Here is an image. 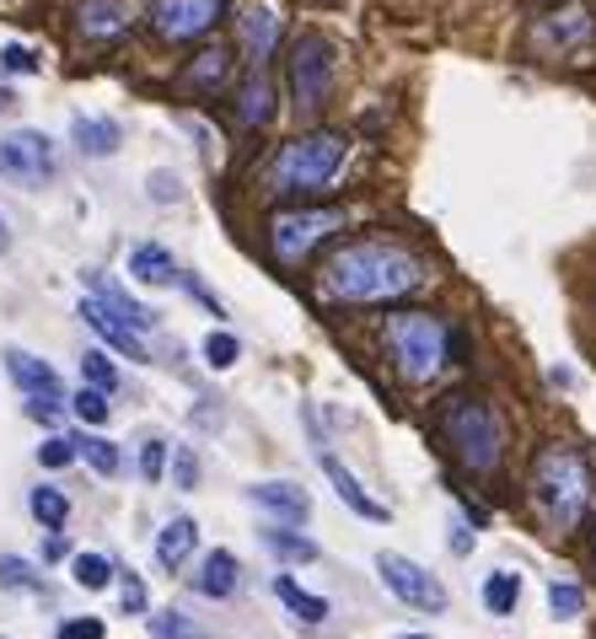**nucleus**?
Wrapping results in <instances>:
<instances>
[{
	"label": "nucleus",
	"mask_w": 596,
	"mask_h": 639,
	"mask_svg": "<svg viewBox=\"0 0 596 639\" xmlns=\"http://www.w3.org/2000/svg\"><path fill=\"white\" fill-rule=\"evenodd\" d=\"M419 280H425V264L403 242L387 237L344 242L318 269V290L339 307H387V301H403L408 290H419Z\"/></svg>",
	"instance_id": "nucleus-1"
},
{
	"label": "nucleus",
	"mask_w": 596,
	"mask_h": 639,
	"mask_svg": "<svg viewBox=\"0 0 596 639\" xmlns=\"http://www.w3.org/2000/svg\"><path fill=\"white\" fill-rule=\"evenodd\" d=\"M532 511L543 516L549 532H575L581 521L592 516V500H596V468L592 457L575 446V440H549L532 462Z\"/></svg>",
	"instance_id": "nucleus-2"
},
{
	"label": "nucleus",
	"mask_w": 596,
	"mask_h": 639,
	"mask_svg": "<svg viewBox=\"0 0 596 639\" xmlns=\"http://www.w3.org/2000/svg\"><path fill=\"white\" fill-rule=\"evenodd\" d=\"M350 161V140L333 135V129H312V135H296L285 140L269 161V194L279 200H312V194H328L333 178L344 172Z\"/></svg>",
	"instance_id": "nucleus-3"
},
{
	"label": "nucleus",
	"mask_w": 596,
	"mask_h": 639,
	"mask_svg": "<svg viewBox=\"0 0 596 639\" xmlns=\"http://www.w3.org/2000/svg\"><path fill=\"white\" fill-rule=\"evenodd\" d=\"M440 436L451 446V457L468 468V473H494L500 457H505V430H500V414L473 393H457V398L440 408Z\"/></svg>",
	"instance_id": "nucleus-4"
},
{
	"label": "nucleus",
	"mask_w": 596,
	"mask_h": 639,
	"mask_svg": "<svg viewBox=\"0 0 596 639\" xmlns=\"http://www.w3.org/2000/svg\"><path fill=\"white\" fill-rule=\"evenodd\" d=\"M382 344L403 382H436L446 365V322L430 312H393L382 322Z\"/></svg>",
	"instance_id": "nucleus-5"
},
{
	"label": "nucleus",
	"mask_w": 596,
	"mask_h": 639,
	"mask_svg": "<svg viewBox=\"0 0 596 639\" xmlns=\"http://www.w3.org/2000/svg\"><path fill=\"white\" fill-rule=\"evenodd\" d=\"M339 226H344V210H322V204L279 210L275 221H269V253H275V264L296 269V264H307L312 247H318L322 237H333Z\"/></svg>",
	"instance_id": "nucleus-6"
},
{
	"label": "nucleus",
	"mask_w": 596,
	"mask_h": 639,
	"mask_svg": "<svg viewBox=\"0 0 596 639\" xmlns=\"http://www.w3.org/2000/svg\"><path fill=\"white\" fill-rule=\"evenodd\" d=\"M290 92L301 114H322V103L333 97V43L322 33H301L290 43Z\"/></svg>",
	"instance_id": "nucleus-7"
},
{
	"label": "nucleus",
	"mask_w": 596,
	"mask_h": 639,
	"mask_svg": "<svg viewBox=\"0 0 596 639\" xmlns=\"http://www.w3.org/2000/svg\"><path fill=\"white\" fill-rule=\"evenodd\" d=\"M596 43V17L586 6H554L532 22V49L549 60H581Z\"/></svg>",
	"instance_id": "nucleus-8"
},
{
	"label": "nucleus",
	"mask_w": 596,
	"mask_h": 639,
	"mask_svg": "<svg viewBox=\"0 0 596 639\" xmlns=\"http://www.w3.org/2000/svg\"><path fill=\"white\" fill-rule=\"evenodd\" d=\"M60 172V151H54V140L39 135V129H17V135H6L0 140V178L6 183H22V189H39Z\"/></svg>",
	"instance_id": "nucleus-9"
},
{
	"label": "nucleus",
	"mask_w": 596,
	"mask_h": 639,
	"mask_svg": "<svg viewBox=\"0 0 596 639\" xmlns=\"http://www.w3.org/2000/svg\"><path fill=\"white\" fill-rule=\"evenodd\" d=\"M226 17V0H151V28L167 43H194Z\"/></svg>",
	"instance_id": "nucleus-10"
},
{
	"label": "nucleus",
	"mask_w": 596,
	"mask_h": 639,
	"mask_svg": "<svg viewBox=\"0 0 596 639\" xmlns=\"http://www.w3.org/2000/svg\"><path fill=\"white\" fill-rule=\"evenodd\" d=\"M376 575H382V586H387L397 601H408V607H419V613H440V607H446V592H440V581L425 564L403 560V554H376Z\"/></svg>",
	"instance_id": "nucleus-11"
},
{
	"label": "nucleus",
	"mask_w": 596,
	"mask_h": 639,
	"mask_svg": "<svg viewBox=\"0 0 596 639\" xmlns=\"http://www.w3.org/2000/svg\"><path fill=\"white\" fill-rule=\"evenodd\" d=\"M279 33H285V17H279V6H269V0H247L237 11V39L253 65H264V60L275 54Z\"/></svg>",
	"instance_id": "nucleus-12"
},
{
	"label": "nucleus",
	"mask_w": 596,
	"mask_h": 639,
	"mask_svg": "<svg viewBox=\"0 0 596 639\" xmlns=\"http://www.w3.org/2000/svg\"><path fill=\"white\" fill-rule=\"evenodd\" d=\"M6 371H11V382H17L28 398H43V403L65 398V387H60L54 365H49V360H39V355H28V350H6Z\"/></svg>",
	"instance_id": "nucleus-13"
},
{
	"label": "nucleus",
	"mask_w": 596,
	"mask_h": 639,
	"mask_svg": "<svg viewBox=\"0 0 596 639\" xmlns=\"http://www.w3.org/2000/svg\"><path fill=\"white\" fill-rule=\"evenodd\" d=\"M226 81H232V54H226L221 43H215V49H199L194 60L178 71V86L194 92V97H215Z\"/></svg>",
	"instance_id": "nucleus-14"
},
{
	"label": "nucleus",
	"mask_w": 596,
	"mask_h": 639,
	"mask_svg": "<svg viewBox=\"0 0 596 639\" xmlns=\"http://www.w3.org/2000/svg\"><path fill=\"white\" fill-rule=\"evenodd\" d=\"M81 318L92 322V328H97L114 350H124L129 360H151V355H146V344H140V333H135V328H129V322H124L103 296H86V301H81Z\"/></svg>",
	"instance_id": "nucleus-15"
},
{
	"label": "nucleus",
	"mask_w": 596,
	"mask_h": 639,
	"mask_svg": "<svg viewBox=\"0 0 596 639\" xmlns=\"http://www.w3.org/2000/svg\"><path fill=\"white\" fill-rule=\"evenodd\" d=\"M275 119V81L264 65H253L247 81L237 86V124L242 129H264V124Z\"/></svg>",
	"instance_id": "nucleus-16"
},
{
	"label": "nucleus",
	"mask_w": 596,
	"mask_h": 639,
	"mask_svg": "<svg viewBox=\"0 0 596 639\" xmlns=\"http://www.w3.org/2000/svg\"><path fill=\"white\" fill-rule=\"evenodd\" d=\"M318 462H322V473H328V483H333V494L355 511V516H365V521H387V505L382 500H371L365 489H360V479L333 457V451H318Z\"/></svg>",
	"instance_id": "nucleus-17"
},
{
	"label": "nucleus",
	"mask_w": 596,
	"mask_h": 639,
	"mask_svg": "<svg viewBox=\"0 0 596 639\" xmlns=\"http://www.w3.org/2000/svg\"><path fill=\"white\" fill-rule=\"evenodd\" d=\"M247 500H253L258 511H275L279 521H301L307 511H312V494H307L301 483H290V479L253 483V489H247Z\"/></svg>",
	"instance_id": "nucleus-18"
},
{
	"label": "nucleus",
	"mask_w": 596,
	"mask_h": 639,
	"mask_svg": "<svg viewBox=\"0 0 596 639\" xmlns=\"http://www.w3.org/2000/svg\"><path fill=\"white\" fill-rule=\"evenodd\" d=\"M71 140H76L81 157L108 161V157H119L124 129L114 119H97V114H76V119H71Z\"/></svg>",
	"instance_id": "nucleus-19"
},
{
	"label": "nucleus",
	"mask_w": 596,
	"mask_h": 639,
	"mask_svg": "<svg viewBox=\"0 0 596 639\" xmlns=\"http://www.w3.org/2000/svg\"><path fill=\"white\" fill-rule=\"evenodd\" d=\"M194 549H199V526L194 516H172L167 526L157 532V564L172 575V569H183V564L194 560Z\"/></svg>",
	"instance_id": "nucleus-20"
},
{
	"label": "nucleus",
	"mask_w": 596,
	"mask_h": 639,
	"mask_svg": "<svg viewBox=\"0 0 596 639\" xmlns=\"http://www.w3.org/2000/svg\"><path fill=\"white\" fill-rule=\"evenodd\" d=\"M81 39L92 43H119L129 33V11H119L114 0H81Z\"/></svg>",
	"instance_id": "nucleus-21"
},
{
	"label": "nucleus",
	"mask_w": 596,
	"mask_h": 639,
	"mask_svg": "<svg viewBox=\"0 0 596 639\" xmlns=\"http://www.w3.org/2000/svg\"><path fill=\"white\" fill-rule=\"evenodd\" d=\"M237 554L232 549H215V554H204V564L194 569V592L199 597H215V601H226L232 592H237Z\"/></svg>",
	"instance_id": "nucleus-22"
},
{
	"label": "nucleus",
	"mask_w": 596,
	"mask_h": 639,
	"mask_svg": "<svg viewBox=\"0 0 596 639\" xmlns=\"http://www.w3.org/2000/svg\"><path fill=\"white\" fill-rule=\"evenodd\" d=\"M129 280H140V285H172V280H178V258H172L161 242H140V247L129 253Z\"/></svg>",
	"instance_id": "nucleus-23"
},
{
	"label": "nucleus",
	"mask_w": 596,
	"mask_h": 639,
	"mask_svg": "<svg viewBox=\"0 0 596 639\" xmlns=\"http://www.w3.org/2000/svg\"><path fill=\"white\" fill-rule=\"evenodd\" d=\"M92 290H97V296H103V301H108V307H114V312H119V318L129 322L135 333H146V328H157V312H151L146 301H129V296H124V290H119V285H114V280H103V275H92Z\"/></svg>",
	"instance_id": "nucleus-24"
},
{
	"label": "nucleus",
	"mask_w": 596,
	"mask_h": 639,
	"mask_svg": "<svg viewBox=\"0 0 596 639\" xmlns=\"http://www.w3.org/2000/svg\"><path fill=\"white\" fill-rule=\"evenodd\" d=\"M264 549L279 554L285 564H312L318 560V543L301 537V532H290V526H264Z\"/></svg>",
	"instance_id": "nucleus-25"
},
{
	"label": "nucleus",
	"mask_w": 596,
	"mask_h": 639,
	"mask_svg": "<svg viewBox=\"0 0 596 639\" xmlns=\"http://www.w3.org/2000/svg\"><path fill=\"white\" fill-rule=\"evenodd\" d=\"M275 597L285 601V607H290V613H296L301 624H312V629H318V624H328V601L312 597V592H301V586H296L290 575H279V581H275Z\"/></svg>",
	"instance_id": "nucleus-26"
},
{
	"label": "nucleus",
	"mask_w": 596,
	"mask_h": 639,
	"mask_svg": "<svg viewBox=\"0 0 596 639\" xmlns=\"http://www.w3.org/2000/svg\"><path fill=\"white\" fill-rule=\"evenodd\" d=\"M521 601V581L511 575V569H494L489 581H483V607L494 613V618H511Z\"/></svg>",
	"instance_id": "nucleus-27"
},
{
	"label": "nucleus",
	"mask_w": 596,
	"mask_h": 639,
	"mask_svg": "<svg viewBox=\"0 0 596 639\" xmlns=\"http://www.w3.org/2000/svg\"><path fill=\"white\" fill-rule=\"evenodd\" d=\"M71 581L81 592H103V586H114V560L108 554H76L71 560Z\"/></svg>",
	"instance_id": "nucleus-28"
},
{
	"label": "nucleus",
	"mask_w": 596,
	"mask_h": 639,
	"mask_svg": "<svg viewBox=\"0 0 596 639\" xmlns=\"http://www.w3.org/2000/svg\"><path fill=\"white\" fill-rule=\"evenodd\" d=\"M28 505H33V516H39L49 532H60V526H65V516H71V500H65L60 489H49V483H39V489L28 494Z\"/></svg>",
	"instance_id": "nucleus-29"
},
{
	"label": "nucleus",
	"mask_w": 596,
	"mask_h": 639,
	"mask_svg": "<svg viewBox=\"0 0 596 639\" xmlns=\"http://www.w3.org/2000/svg\"><path fill=\"white\" fill-rule=\"evenodd\" d=\"M76 457H86L103 479H114V473H119V446H114V440H103V436L76 440Z\"/></svg>",
	"instance_id": "nucleus-30"
},
{
	"label": "nucleus",
	"mask_w": 596,
	"mask_h": 639,
	"mask_svg": "<svg viewBox=\"0 0 596 639\" xmlns=\"http://www.w3.org/2000/svg\"><path fill=\"white\" fill-rule=\"evenodd\" d=\"M81 382H86V387L114 393V387H119V371L108 365V355H103V350H86V355H81Z\"/></svg>",
	"instance_id": "nucleus-31"
},
{
	"label": "nucleus",
	"mask_w": 596,
	"mask_h": 639,
	"mask_svg": "<svg viewBox=\"0 0 596 639\" xmlns=\"http://www.w3.org/2000/svg\"><path fill=\"white\" fill-rule=\"evenodd\" d=\"M0 586H6V592H39L43 581L33 575V564H28V560H17V554H0Z\"/></svg>",
	"instance_id": "nucleus-32"
},
{
	"label": "nucleus",
	"mask_w": 596,
	"mask_h": 639,
	"mask_svg": "<svg viewBox=\"0 0 596 639\" xmlns=\"http://www.w3.org/2000/svg\"><path fill=\"white\" fill-rule=\"evenodd\" d=\"M151 639H210L199 629L194 618H183V613H157L151 618Z\"/></svg>",
	"instance_id": "nucleus-33"
},
{
	"label": "nucleus",
	"mask_w": 596,
	"mask_h": 639,
	"mask_svg": "<svg viewBox=\"0 0 596 639\" xmlns=\"http://www.w3.org/2000/svg\"><path fill=\"white\" fill-rule=\"evenodd\" d=\"M81 425H108V393L103 387H81L76 398H71Z\"/></svg>",
	"instance_id": "nucleus-34"
},
{
	"label": "nucleus",
	"mask_w": 596,
	"mask_h": 639,
	"mask_svg": "<svg viewBox=\"0 0 596 639\" xmlns=\"http://www.w3.org/2000/svg\"><path fill=\"white\" fill-rule=\"evenodd\" d=\"M237 355H242V344L232 333H210V339H204V365H210V371H232Z\"/></svg>",
	"instance_id": "nucleus-35"
},
{
	"label": "nucleus",
	"mask_w": 596,
	"mask_h": 639,
	"mask_svg": "<svg viewBox=\"0 0 596 639\" xmlns=\"http://www.w3.org/2000/svg\"><path fill=\"white\" fill-rule=\"evenodd\" d=\"M549 607H554V618H581L586 592H581L575 581H554V586H549Z\"/></svg>",
	"instance_id": "nucleus-36"
},
{
	"label": "nucleus",
	"mask_w": 596,
	"mask_h": 639,
	"mask_svg": "<svg viewBox=\"0 0 596 639\" xmlns=\"http://www.w3.org/2000/svg\"><path fill=\"white\" fill-rule=\"evenodd\" d=\"M161 473H167V440H146V446H140V479L146 483H161Z\"/></svg>",
	"instance_id": "nucleus-37"
},
{
	"label": "nucleus",
	"mask_w": 596,
	"mask_h": 639,
	"mask_svg": "<svg viewBox=\"0 0 596 639\" xmlns=\"http://www.w3.org/2000/svg\"><path fill=\"white\" fill-rule=\"evenodd\" d=\"M39 462H43V468H71V462H76V440H71V436H49L39 446Z\"/></svg>",
	"instance_id": "nucleus-38"
},
{
	"label": "nucleus",
	"mask_w": 596,
	"mask_h": 639,
	"mask_svg": "<svg viewBox=\"0 0 596 639\" xmlns=\"http://www.w3.org/2000/svg\"><path fill=\"white\" fill-rule=\"evenodd\" d=\"M172 483H178V489H199V457H194V446H178V451H172Z\"/></svg>",
	"instance_id": "nucleus-39"
},
{
	"label": "nucleus",
	"mask_w": 596,
	"mask_h": 639,
	"mask_svg": "<svg viewBox=\"0 0 596 639\" xmlns=\"http://www.w3.org/2000/svg\"><path fill=\"white\" fill-rule=\"evenodd\" d=\"M119 601H124V613H146V607H151L146 581H140V575H124V581H119Z\"/></svg>",
	"instance_id": "nucleus-40"
},
{
	"label": "nucleus",
	"mask_w": 596,
	"mask_h": 639,
	"mask_svg": "<svg viewBox=\"0 0 596 639\" xmlns=\"http://www.w3.org/2000/svg\"><path fill=\"white\" fill-rule=\"evenodd\" d=\"M0 65H6V71H22V76H33V71H39V60H33V49H28V43H6V49H0Z\"/></svg>",
	"instance_id": "nucleus-41"
},
{
	"label": "nucleus",
	"mask_w": 596,
	"mask_h": 639,
	"mask_svg": "<svg viewBox=\"0 0 596 639\" xmlns=\"http://www.w3.org/2000/svg\"><path fill=\"white\" fill-rule=\"evenodd\" d=\"M60 639H103V624L97 618H71V624H60Z\"/></svg>",
	"instance_id": "nucleus-42"
},
{
	"label": "nucleus",
	"mask_w": 596,
	"mask_h": 639,
	"mask_svg": "<svg viewBox=\"0 0 596 639\" xmlns=\"http://www.w3.org/2000/svg\"><path fill=\"white\" fill-rule=\"evenodd\" d=\"M178 194H183V189H178V178H172V172H151V200H178Z\"/></svg>",
	"instance_id": "nucleus-43"
},
{
	"label": "nucleus",
	"mask_w": 596,
	"mask_h": 639,
	"mask_svg": "<svg viewBox=\"0 0 596 639\" xmlns=\"http://www.w3.org/2000/svg\"><path fill=\"white\" fill-rule=\"evenodd\" d=\"M11 103H17V92H11V86H6V81H0V114H6V108H11Z\"/></svg>",
	"instance_id": "nucleus-44"
},
{
	"label": "nucleus",
	"mask_w": 596,
	"mask_h": 639,
	"mask_svg": "<svg viewBox=\"0 0 596 639\" xmlns=\"http://www.w3.org/2000/svg\"><path fill=\"white\" fill-rule=\"evenodd\" d=\"M6 247H11V232H6V221H0V253H6Z\"/></svg>",
	"instance_id": "nucleus-45"
},
{
	"label": "nucleus",
	"mask_w": 596,
	"mask_h": 639,
	"mask_svg": "<svg viewBox=\"0 0 596 639\" xmlns=\"http://www.w3.org/2000/svg\"><path fill=\"white\" fill-rule=\"evenodd\" d=\"M403 639H430V635H403Z\"/></svg>",
	"instance_id": "nucleus-46"
}]
</instances>
